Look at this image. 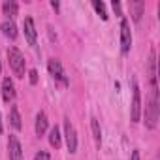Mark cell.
<instances>
[{"label":"cell","instance_id":"cell-1","mask_svg":"<svg viewBox=\"0 0 160 160\" xmlns=\"http://www.w3.org/2000/svg\"><path fill=\"white\" fill-rule=\"evenodd\" d=\"M156 121H158V91L156 87L151 89V96L145 104V126L147 128H156Z\"/></svg>","mask_w":160,"mask_h":160},{"label":"cell","instance_id":"cell-2","mask_svg":"<svg viewBox=\"0 0 160 160\" xmlns=\"http://www.w3.org/2000/svg\"><path fill=\"white\" fill-rule=\"evenodd\" d=\"M8 62H10V68L13 70L15 77H25V57L23 53L17 49V47H10L8 49Z\"/></svg>","mask_w":160,"mask_h":160},{"label":"cell","instance_id":"cell-3","mask_svg":"<svg viewBox=\"0 0 160 160\" xmlns=\"http://www.w3.org/2000/svg\"><path fill=\"white\" fill-rule=\"evenodd\" d=\"M47 68H49V73L53 75V79H55L57 83H60L62 87H68V85H70V81H68L66 73H64V68H62L60 60H57V58H49Z\"/></svg>","mask_w":160,"mask_h":160},{"label":"cell","instance_id":"cell-4","mask_svg":"<svg viewBox=\"0 0 160 160\" xmlns=\"http://www.w3.org/2000/svg\"><path fill=\"white\" fill-rule=\"evenodd\" d=\"M64 138H66V145L70 152L77 151V132L73 128V124L70 122V119H64Z\"/></svg>","mask_w":160,"mask_h":160},{"label":"cell","instance_id":"cell-5","mask_svg":"<svg viewBox=\"0 0 160 160\" xmlns=\"http://www.w3.org/2000/svg\"><path fill=\"white\" fill-rule=\"evenodd\" d=\"M132 47V34H130V25L126 19L121 21V51L122 55H128Z\"/></svg>","mask_w":160,"mask_h":160},{"label":"cell","instance_id":"cell-6","mask_svg":"<svg viewBox=\"0 0 160 160\" xmlns=\"http://www.w3.org/2000/svg\"><path fill=\"white\" fill-rule=\"evenodd\" d=\"M141 119V92L139 87L134 85V96H132V106H130V121L138 122Z\"/></svg>","mask_w":160,"mask_h":160},{"label":"cell","instance_id":"cell-7","mask_svg":"<svg viewBox=\"0 0 160 160\" xmlns=\"http://www.w3.org/2000/svg\"><path fill=\"white\" fill-rule=\"evenodd\" d=\"M8 154H10V160H23V149L17 136L8 138Z\"/></svg>","mask_w":160,"mask_h":160},{"label":"cell","instance_id":"cell-8","mask_svg":"<svg viewBox=\"0 0 160 160\" xmlns=\"http://www.w3.org/2000/svg\"><path fill=\"white\" fill-rule=\"evenodd\" d=\"M23 30H25V38H27L28 45H34L36 43V38H38V32H36V25H34V19L32 17H25Z\"/></svg>","mask_w":160,"mask_h":160},{"label":"cell","instance_id":"cell-9","mask_svg":"<svg viewBox=\"0 0 160 160\" xmlns=\"http://www.w3.org/2000/svg\"><path fill=\"white\" fill-rule=\"evenodd\" d=\"M2 98H4L6 104H10L15 98V87H13V81L10 77H6L2 81Z\"/></svg>","mask_w":160,"mask_h":160},{"label":"cell","instance_id":"cell-10","mask_svg":"<svg viewBox=\"0 0 160 160\" xmlns=\"http://www.w3.org/2000/svg\"><path fill=\"white\" fill-rule=\"evenodd\" d=\"M0 28H2V34L6 38H10V40H15L17 38V27H15V23L12 19H6L2 25H0Z\"/></svg>","mask_w":160,"mask_h":160},{"label":"cell","instance_id":"cell-11","mask_svg":"<svg viewBox=\"0 0 160 160\" xmlns=\"http://www.w3.org/2000/svg\"><path fill=\"white\" fill-rule=\"evenodd\" d=\"M47 115L43 113V111H40L38 115H36V134L38 136H43L45 132H47Z\"/></svg>","mask_w":160,"mask_h":160},{"label":"cell","instance_id":"cell-12","mask_svg":"<svg viewBox=\"0 0 160 160\" xmlns=\"http://www.w3.org/2000/svg\"><path fill=\"white\" fill-rule=\"evenodd\" d=\"M128 6H130V12H132V19L138 23V21L141 19V15H143L145 4H143V2H130Z\"/></svg>","mask_w":160,"mask_h":160},{"label":"cell","instance_id":"cell-13","mask_svg":"<svg viewBox=\"0 0 160 160\" xmlns=\"http://www.w3.org/2000/svg\"><path fill=\"white\" fill-rule=\"evenodd\" d=\"M91 128H92V138H94L96 145L100 147V143H102V128H100V122H98L96 117L91 119Z\"/></svg>","mask_w":160,"mask_h":160},{"label":"cell","instance_id":"cell-14","mask_svg":"<svg viewBox=\"0 0 160 160\" xmlns=\"http://www.w3.org/2000/svg\"><path fill=\"white\" fill-rule=\"evenodd\" d=\"M2 12H4V15H8V17L12 19V17L17 15L19 4H17V2H12V0H10V2H4V4H2Z\"/></svg>","mask_w":160,"mask_h":160},{"label":"cell","instance_id":"cell-15","mask_svg":"<svg viewBox=\"0 0 160 160\" xmlns=\"http://www.w3.org/2000/svg\"><path fill=\"white\" fill-rule=\"evenodd\" d=\"M49 143H51V147H55V149L60 147L62 139H60V130H58V126H53V128L49 130Z\"/></svg>","mask_w":160,"mask_h":160},{"label":"cell","instance_id":"cell-16","mask_svg":"<svg viewBox=\"0 0 160 160\" xmlns=\"http://www.w3.org/2000/svg\"><path fill=\"white\" fill-rule=\"evenodd\" d=\"M10 121H12V126L15 128V130H21V115H19V109L13 106L12 108V111H10Z\"/></svg>","mask_w":160,"mask_h":160},{"label":"cell","instance_id":"cell-17","mask_svg":"<svg viewBox=\"0 0 160 160\" xmlns=\"http://www.w3.org/2000/svg\"><path fill=\"white\" fill-rule=\"evenodd\" d=\"M92 8L96 10V13H98L104 21H108V12H106V4H104V2H98V0H94V2H92Z\"/></svg>","mask_w":160,"mask_h":160},{"label":"cell","instance_id":"cell-18","mask_svg":"<svg viewBox=\"0 0 160 160\" xmlns=\"http://www.w3.org/2000/svg\"><path fill=\"white\" fill-rule=\"evenodd\" d=\"M34 160H51V154L47 151H38L36 156H34Z\"/></svg>","mask_w":160,"mask_h":160},{"label":"cell","instance_id":"cell-19","mask_svg":"<svg viewBox=\"0 0 160 160\" xmlns=\"http://www.w3.org/2000/svg\"><path fill=\"white\" fill-rule=\"evenodd\" d=\"M28 75H30V83H32V85H36V83H38V72H36V70H30V72H28Z\"/></svg>","mask_w":160,"mask_h":160},{"label":"cell","instance_id":"cell-20","mask_svg":"<svg viewBox=\"0 0 160 160\" xmlns=\"http://www.w3.org/2000/svg\"><path fill=\"white\" fill-rule=\"evenodd\" d=\"M111 8H113V12H115L117 15H122V13H121V2H117V0H113V2H111Z\"/></svg>","mask_w":160,"mask_h":160},{"label":"cell","instance_id":"cell-21","mask_svg":"<svg viewBox=\"0 0 160 160\" xmlns=\"http://www.w3.org/2000/svg\"><path fill=\"white\" fill-rule=\"evenodd\" d=\"M132 160H139V151H132Z\"/></svg>","mask_w":160,"mask_h":160},{"label":"cell","instance_id":"cell-22","mask_svg":"<svg viewBox=\"0 0 160 160\" xmlns=\"http://www.w3.org/2000/svg\"><path fill=\"white\" fill-rule=\"evenodd\" d=\"M51 8H53V10H58V8H60V4H58V2H55V0H53V2H51Z\"/></svg>","mask_w":160,"mask_h":160},{"label":"cell","instance_id":"cell-23","mask_svg":"<svg viewBox=\"0 0 160 160\" xmlns=\"http://www.w3.org/2000/svg\"><path fill=\"white\" fill-rule=\"evenodd\" d=\"M0 134H2V115H0Z\"/></svg>","mask_w":160,"mask_h":160},{"label":"cell","instance_id":"cell-24","mask_svg":"<svg viewBox=\"0 0 160 160\" xmlns=\"http://www.w3.org/2000/svg\"><path fill=\"white\" fill-rule=\"evenodd\" d=\"M0 72H2V66H0Z\"/></svg>","mask_w":160,"mask_h":160}]
</instances>
